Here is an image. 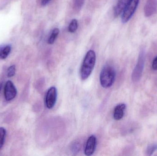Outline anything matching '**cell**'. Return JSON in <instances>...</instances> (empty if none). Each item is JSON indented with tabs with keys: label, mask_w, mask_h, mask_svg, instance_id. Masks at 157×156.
<instances>
[{
	"label": "cell",
	"mask_w": 157,
	"mask_h": 156,
	"mask_svg": "<svg viewBox=\"0 0 157 156\" xmlns=\"http://www.w3.org/2000/svg\"><path fill=\"white\" fill-rule=\"evenodd\" d=\"M96 53L92 50L87 52L80 69V77L83 80L89 77L94 69L96 63Z\"/></svg>",
	"instance_id": "obj_1"
},
{
	"label": "cell",
	"mask_w": 157,
	"mask_h": 156,
	"mask_svg": "<svg viewBox=\"0 0 157 156\" xmlns=\"http://www.w3.org/2000/svg\"><path fill=\"white\" fill-rule=\"evenodd\" d=\"M116 77L114 68L110 65H106L101 71L100 81L103 88L108 89L112 86Z\"/></svg>",
	"instance_id": "obj_2"
},
{
	"label": "cell",
	"mask_w": 157,
	"mask_h": 156,
	"mask_svg": "<svg viewBox=\"0 0 157 156\" xmlns=\"http://www.w3.org/2000/svg\"><path fill=\"white\" fill-rule=\"evenodd\" d=\"M145 60V50L143 49L140 51L137 64L132 74V79L134 82H138L142 77L144 66Z\"/></svg>",
	"instance_id": "obj_3"
},
{
	"label": "cell",
	"mask_w": 157,
	"mask_h": 156,
	"mask_svg": "<svg viewBox=\"0 0 157 156\" xmlns=\"http://www.w3.org/2000/svg\"><path fill=\"white\" fill-rule=\"evenodd\" d=\"M139 2V0H130L122 12L121 18L123 23H127L132 18L138 6Z\"/></svg>",
	"instance_id": "obj_4"
},
{
	"label": "cell",
	"mask_w": 157,
	"mask_h": 156,
	"mask_svg": "<svg viewBox=\"0 0 157 156\" xmlns=\"http://www.w3.org/2000/svg\"><path fill=\"white\" fill-rule=\"evenodd\" d=\"M57 99V90L55 87H52L48 90L45 98V104L48 109L54 107Z\"/></svg>",
	"instance_id": "obj_5"
},
{
	"label": "cell",
	"mask_w": 157,
	"mask_h": 156,
	"mask_svg": "<svg viewBox=\"0 0 157 156\" xmlns=\"http://www.w3.org/2000/svg\"><path fill=\"white\" fill-rule=\"evenodd\" d=\"M17 91L12 82L8 81L6 83L4 88V96L6 101L12 100L16 96Z\"/></svg>",
	"instance_id": "obj_6"
},
{
	"label": "cell",
	"mask_w": 157,
	"mask_h": 156,
	"mask_svg": "<svg viewBox=\"0 0 157 156\" xmlns=\"http://www.w3.org/2000/svg\"><path fill=\"white\" fill-rule=\"evenodd\" d=\"M97 138L95 136H91L88 138L84 151L86 155L91 156L94 154L97 147Z\"/></svg>",
	"instance_id": "obj_7"
},
{
	"label": "cell",
	"mask_w": 157,
	"mask_h": 156,
	"mask_svg": "<svg viewBox=\"0 0 157 156\" xmlns=\"http://www.w3.org/2000/svg\"><path fill=\"white\" fill-rule=\"evenodd\" d=\"M157 0H147L144 6V12L146 17H149L156 12Z\"/></svg>",
	"instance_id": "obj_8"
},
{
	"label": "cell",
	"mask_w": 157,
	"mask_h": 156,
	"mask_svg": "<svg viewBox=\"0 0 157 156\" xmlns=\"http://www.w3.org/2000/svg\"><path fill=\"white\" fill-rule=\"evenodd\" d=\"M126 105L124 103H120L115 107L113 111V118L116 121L122 119L124 115Z\"/></svg>",
	"instance_id": "obj_9"
},
{
	"label": "cell",
	"mask_w": 157,
	"mask_h": 156,
	"mask_svg": "<svg viewBox=\"0 0 157 156\" xmlns=\"http://www.w3.org/2000/svg\"><path fill=\"white\" fill-rule=\"evenodd\" d=\"M130 0H119L114 10V15L115 16H118L122 13L124 7L129 2Z\"/></svg>",
	"instance_id": "obj_10"
},
{
	"label": "cell",
	"mask_w": 157,
	"mask_h": 156,
	"mask_svg": "<svg viewBox=\"0 0 157 156\" xmlns=\"http://www.w3.org/2000/svg\"><path fill=\"white\" fill-rule=\"evenodd\" d=\"M12 49L11 46L7 44L0 45V60H3L7 57Z\"/></svg>",
	"instance_id": "obj_11"
},
{
	"label": "cell",
	"mask_w": 157,
	"mask_h": 156,
	"mask_svg": "<svg viewBox=\"0 0 157 156\" xmlns=\"http://www.w3.org/2000/svg\"><path fill=\"white\" fill-rule=\"evenodd\" d=\"M59 33V29L58 28H55L52 32L48 39V44L52 45L55 42L56 38L58 37Z\"/></svg>",
	"instance_id": "obj_12"
},
{
	"label": "cell",
	"mask_w": 157,
	"mask_h": 156,
	"mask_svg": "<svg viewBox=\"0 0 157 156\" xmlns=\"http://www.w3.org/2000/svg\"><path fill=\"white\" fill-rule=\"evenodd\" d=\"M78 27V21L76 19H74L70 23L68 30L70 33H74L76 32Z\"/></svg>",
	"instance_id": "obj_13"
},
{
	"label": "cell",
	"mask_w": 157,
	"mask_h": 156,
	"mask_svg": "<svg viewBox=\"0 0 157 156\" xmlns=\"http://www.w3.org/2000/svg\"><path fill=\"white\" fill-rule=\"evenodd\" d=\"M85 3V0H73V7L76 11H79L82 8Z\"/></svg>",
	"instance_id": "obj_14"
},
{
	"label": "cell",
	"mask_w": 157,
	"mask_h": 156,
	"mask_svg": "<svg viewBox=\"0 0 157 156\" xmlns=\"http://www.w3.org/2000/svg\"><path fill=\"white\" fill-rule=\"evenodd\" d=\"M6 131L3 127H0V149L2 147L4 143Z\"/></svg>",
	"instance_id": "obj_15"
},
{
	"label": "cell",
	"mask_w": 157,
	"mask_h": 156,
	"mask_svg": "<svg viewBox=\"0 0 157 156\" xmlns=\"http://www.w3.org/2000/svg\"><path fill=\"white\" fill-rule=\"evenodd\" d=\"M156 150H157V144L151 145L149 146L147 149V155L148 156L152 155L153 153Z\"/></svg>",
	"instance_id": "obj_16"
},
{
	"label": "cell",
	"mask_w": 157,
	"mask_h": 156,
	"mask_svg": "<svg viewBox=\"0 0 157 156\" xmlns=\"http://www.w3.org/2000/svg\"><path fill=\"white\" fill-rule=\"evenodd\" d=\"M15 66L14 65L10 66L7 70V77L8 78H11L15 75Z\"/></svg>",
	"instance_id": "obj_17"
},
{
	"label": "cell",
	"mask_w": 157,
	"mask_h": 156,
	"mask_svg": "<svg viewBox=\"0 0 157 156\" xmlns=\"http://www.w3.org/2000/svg\"><path fill=\"white\" fill-rule=\"evenodd\" d=\"M80 145L79 143H75L72 146V151L73 153H77L80 150Z\"/></svg>",
	"instance_id": "obj_18"
},
{
	"label": "cell",
	"mask_w": 157,
	"mask_h": 156,
	"mask_svg": "<svg viewBox=\"0 0 157 156\" xmlns=\"http://www.w3.org/2000/svg\"><path fill=\"white\" fill-rule=\"evenodd\" d=\"M152 67L155 70H157V56L153 60V64H152Z\"/></svg>",
	"instance_id": "obj_19"
},
{
	"label": "cell",
	"mask_w": 157,
	"mask_h": 156,
	"mask_svg": "<svg viewBox=\"0 0 157 156\" xmlns=\"http://www.w3.org/2000/svg\"><path fill=\"white\" fill-rule=\"evenodd\" d=\"M52 0H40V4L42 6H46Z\"/></svg>",
	"instance_id": "obj_20"
},
{
	"label": "cell",
	"mask_w": 157,
	"mask_h": 156,
	"mask_svg": "<svg viewBox=\"0 0 157 156\" xmlns=\"http://www.w3.org/2000/svg\"><path fill=\"white\" fill-rule=\"evenodd\" d=\"M2 83H0V92H1V89H2Z\"/></svg>",
	"instance_id": "obj_21"
}]
</instances>
